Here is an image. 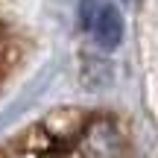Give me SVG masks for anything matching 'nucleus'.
<instances>
[{
    "mask_svg": "<svg viewBox=\"0 0 158 158\" xmlns=\"http://www.w3.org/2000/svg\"><path fill=\"white\" fill-rule=\"evenodd\" d=\"M0 158H141L129 126L102 108H62L0 143Z\"/></svg>",
    "mask_w": 158,
    "mask_h": 158,
    "instance_id": "nucleus-1",
    "label": "nucleus"
},
{
    "mask_svg": "<svg viewBox=\"0 0 158 158\" xmlns=\"http://www.w3.org/2000/svg\"><path fill=\"white\" fill-rule=\"evenodd\" d=\"M23 53H27V29L18 12V0H0V91L21 68Z\"/></svg>",
    "mask_w": 158,
    "mask_h": 158,
    "instance_id": "nucleus-2",
    "label": "nucleus"
},
{
    "mask_svg": "<svg viewBox=\"0 0 158 158\" xmlns=\"http://www.w3.org/2000/svg\"><path fill=\"white\" fill-rule=\"evenodd\" d=\"M82 21L91 38L102 47H117L123 38V21L108 0H82Z\"/></svg>",
    "mask_w": 158,
    "mask_h": 158,
    "instance_id": "nucleus-3",
    "label": "nucleus"
}]
</instances>
